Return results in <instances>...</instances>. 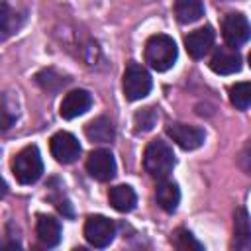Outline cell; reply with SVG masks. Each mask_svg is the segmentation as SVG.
<instances>
[{
  "mask_svg": "<svg viewBox=\"0 0 251 251\" xmlns=\"http://www.w3.org/2000/svg\"><path fill=\"white\" fill-rule=\"evenodd\" d=\"M171 243H173L175 251H204L202 243L184 227H178V229L173 231Z\"/></svg>",
  "mask_w": 251,
  "mask_h": 251,
  "instance_id": "19",
  "label": "cell"
},
{
  "mask_svg": "<svg viewBox=\"0 0 251 251\" xmlns=\"http://www.w3.org/2000/svg\"><path fill=\"white\" fill-rule=\"evenodd\" d=\"M20 25L14 24V16L10 12V8L6 4H0V31H2V37H8L12 31H16Z\"/></svg>",
  "mask_w": 251,
  "mask_h": 251,
  "instance_id": "22",
  "label": "cell"
},
{
  "mask_svg": "<svg viewBox=\"0 0 251 251\" xmlns=\"http://www.w3.org/2000/svg\"><path fill=\"white\" fill-rule=\"evenodd\" d=\"M37 237L45 247H53L61 241V226L51 216H39L37 218Z\"/></svg>",
  "mask_w": 251,
  "mask_h": 251,
  "instance_id": "15",
  "label": "cell"
},
{
  "mask_svg": "<svg viewBox=\"0 0 251 251\" xmlns=\"http://www.w3.org/2000/svg\"><path fill=\"white\" fill-rule=\"evenodd\" d=\"M245 161H249V165L245 167V171H247V173H251V145L241 153V165H243Z\"/></svg>",
  "mask_w": 251,
  "mask_h": 251,
  "instance_id": "23",
  "label": "cell"
},
{
  "mask_svg": "<svg viewBox=\"0 0 251 251\" xmlns=\"http://www.w3.org/2000/svg\"><path fill=\"white\" fill-rule=\"evenodd\" d=\"M175 16L180 24H192L204 16V4L198 0H178L175 4Z\"/></svg>",
  "mask_w": 251,
  "mask_h": 251,
  "instance_id": "18",
  "label": "cell"
},
{
  "mask_svg": "<svg viewBox=\"0 0 251 251\" xmlns=\"http://www.w3.org/2000/svg\"><path fill=\"white\" fill-rule=\"evenodd\" d=\"M2 251H22V247L16 243V241H10V243H6L4 245V249Z\"/></svg>",
  "mask_w": 251,
  "mask_h": 251,
  "instance_id": "24",
  "label": "cell"
},
{
  "mask_svg": "<svg viewBox=\"0 0 251 251\" xmlns=\"http://www.w3.org/2000/svg\"><path fill=\"white\" fill-rule=\"evenodd\" d=\"M151 92V76L149 73L137 65L129 63L124 71V94L127 100H141Z\"/></svg>",
  "mask_w": 251,
  "mask_h": 251,
  "instance_id": "4",
  "label": "cell"
},
{
  "mask_svg": "<svg viewBox=\"0 0 251 251\" xmlns=\"http://www.w3.org/2000/svg\"><path fill=\"white\" fill-rule=\"evenodd\" d=\"M86 171L92 178L100 180V182H106L110 178H114L116 175V161H114V155L108 151V149H96L88 155L86 159Z\"/></svg>",
  "mask_w": 251,
  "mask_h": 251,
  "instance_id": "9",
  "label": "cell"
},
{
  "mask_svg": "<svg viewBox=\"0 0 251 251\" xmlns=\"http://www.w3.org/2000/svg\"><path fill=\"white\" fill-rule=\"evenodd\" d=\"M157 110L147 106V108H141L135 112L133 116V126H135V131L137 133H145V131H151L157 124Z\"/></svg>",
  "mask_w": 251,
  "mask_h": 251,
  "instance_id": "21",
  "label": "cell"
},
{
  "mask_svg": "<svg viewBox=\"0 0 251 251\" xmlns=\"http://www.w3.org/2000/svg\"><path fill=\"white\" fill-rule=\"evenodd\" d=\"M12 173L20 184H33L43 173V161L35 145L24 147L12 161Z\"/></svg>",
  "mask_w": 251,
  "mask_h": 251,
  "instance_id": "3",
  "label": "cell"
},
{
  "mask_svg": "<svg viewBox=\"0 0 251 251\" xmlns=\"http://www.w3.org/2000/svg\"><path fill=\"white\" fill-rule=\"evenodd\" d=\"M49 149H51V155L55 157V161L65 163V165L76 161L80 155V143L69 131H57L49 141Z\"/></svg>",
  "mask_w": 251,
  "mask_h": 251,
  "instance_id": "8",
  "label": "cell"
},
{
  "mask_svg": "<svg viewBox=\"0 0 251 251\" xmlns=\"http://www.w3.org/2000/svg\"><path fill=\"white\" fill-rule=\"evenodd\" d=\"M155 200L165 212H175L180 202V190L173 180H161L155 188Z\"/></svg>",
  "mask_w": 251,
  "mask_h": 251,
  "instance_id": "13",
  "label": "cell"
},
{
  "mask_svg": "<svg viewBox=\"0 0 251 251\" xmlns=\"http://www.w3.org/2000/svg\"><path fill=\"white\" fill-rule=\"evenodd\" d=\"M210 69L218 75H233L241 69V55L233 47H218L210 59Z\"/></svg>",
  "mask_w": 251,
  "mask_h": 251,
  "instance_id": "11",
  "label": "cell"
},
{
  "mask_svg": "<svg viewBox=\"0 0 251 251\" xmlns=\"http://www.w3.org/2000/svg\"><path fill=\"white\" fill-rule=\"evenodd\" d=\"M84 133L86 137L92 141V143H108L114 139V127H112V122L104 116L100 118H94L92 122L86 124L84 127Z\"/></svg>",
  "mask_w": 251,
  "mask_h": 251,
  "instance_id": "16",
  "label": "cell"
},
{
  "mask_svg": "<svg viewBox=\"0 0 251 251\" xmlns=\"http://www.w3.org/2000/svg\"><path fill=\"white\" fill-rule=\"evenodd\" d=\"M90 106H92V96L86 90L78 88V90H71L65 94L63 102L59 106V114L65 120H73L76 116H82Z\"/></svg>",
  "mask_w": 251,
  "mask_h": 251,
  "instance_id": "10",
  "label": "cell"
},
{
  "mask_svg": "<svg viewBox=\"0 0 251 251\" xmlns=\"http://www.w3.org/2000/svg\"><path fill=\"white\" fill-rule=\"evenodd\" d=\"M73 251H88V249H84V247H76V249H73Z\"/></svg>",
  "mask_w": 251,
  "mask_h": 251,
  "instance_id": "25",
  "label": "cell"
},
{
  "mask_svg": "<svg viewBox=\"0 0 251 251\" xmlns=\"http://www.w3.org/2000/svg\"><path fill=\"white\" fill-rule=\"evenodd\" d=\"M114 233H116V227H114V222L108 220L106 216H90L84 224V237L90 245L94 247H106L112 243L114 239Z\"/></svg>",
  "mask_w": 251,
  "mask_h": 251,
  "instance_id": "6",
  "label": "cell"
},
{
  "mask_svg": "<svg viewBox=\"0 0 251 251\" xmlns=\"http://www.w3.org/2000/svg\"><path fill=\"white\" fill-rule=\"evenodd\" d=\"M222 33H224V39L227 43V47H239L243 43L249 41L251 37V24L249 20L239 14V12H231L224 18V24H222Z\"/></svg>",
  "mask_w": 251,
  "mask_h": 251,
  "instance_id": "5",
  "label": "cell"
},
{
  "mask_svg": "<svg viewBox=\"0 0 251 251\" xmlns=\"http://www.w3.org/2000/svg\"><path fill=\"white\" fill-rule=\"evenodd\" d=\"M108 200L112 204L114 210L118 212H129L135 208V202H137V196H135V190L127 184H118L114 188H110L108 192Z\"/></svg>",
  "mask_w": 251,
  "mask_h": 251,
  "instance_id": "14",
  "label": "cell"
},
{
  "mask_svg": "<svg viewBox=\"0 0 251 251\" xmlns=\"http://www.w3.org/2000/svg\"><path fill=\"white\" fill-rule=\"evenodd\" d=\"M233 239L237 247H247L251 241V220L243 208H237L233 214Z\"/></svg>",
  "mask_w": 251,
  "mask_h": 251,
  "instance_id": "17",
  "label": "cell"
},
{
  "mask_svg": "<svg viewBox=\"0 0 251 251\" xmlns=\"http://www.w3.org/2000/svg\"><path fill=\"white\" fill-rule=\"evenodd\" d=\"M247 61H249V67H251V53H249V57H247Z\"/></svg>",
  "mask_w": 251,
  "mask_h": 251,
  "instance_id": "27",
  "label": "cell"
},
{
  "mask_svg": "<svg viewBox=\"0 0 251 251\" xmlns=\"http://www.w3.org/2000/svg\"><path fill=\"white\" fill-rule=\"evenodd\" d=\"M143 167L153 178L165 180L173 173V167H175L173 149L161 139L151 141L143 153Z\"/></svg>",
  "mask_w": 251,
  "mask_h": 251,
  "instance_id": "2",
  "label": "cell"
},
{
  "mask_svg": "<svg viewBox=\"0 0 251 251\" xmlns=\"http://www.w3.org/2000/svg\"><path fill=\"white\" fill-rule=\"evenodd\" d=\"M229 100L237 110L251 106V82H235L229 88Z\"/></svg>",
  "mask_w": 251,
  "mask_h": 251,
  "instance_id": "20",
  "label": "cell"
},
{
  "mask_svg": "<svg viewBox=\"0 0 251 251\" xmlns=\"http://www.w3.org/2000/svg\"><path fill=\"white\" fill-rule=\"evenodd\" d=\"M167 133L184 151L198 149L204 143V139H206V133H204L202 127L188 126V124H169L167 126Z\"/></svg>",
  "mask_w": 251,
  "mask_h": 251,
  "instance_id": "7",
  "label": "cell"
},
{
  "mask_svg": "<svg viewBox=\"0 0 251 251\" xmlns=\"http://www.w3.org/2000/svg\"><path fill=\"white\" fill-rule=\"evenodd\" d=\"M176 55H178L176 43L173 41V37L165 33L151 35L145 43V63L157 73L169 71L175 65Z\"/></svg>",
  "mask_w": 251,
  "mask_h": 251,
  "instance_id": "1",
  "label": "cell"
},
{
  "mask_svg": "<svg viewBox=\"0 0 251 251\" xmlns=\"http://www.w3.org/2000/svg\"><path fill=\"white\" fill-rule=\"evenodd\" d=\"M31 251H45V249H41V247H33Z\"/></svg>",
  "mask_w": 251,
  "mask_h": 251,
  "instance_id": "26",
  "label": "cell"
},
{
  "mask_svg": "<svg viewBox=\"0 0 251 251\" xmlns=\"http://www.w3.org/2000/svg\"><path fill=\"white\" fill-rule=\"evenodd\" d=\"M214 45V29L210 25H204V27H198L194 31H190L186 37H184V47L188 51V55L192 59H200L204 57L210 47Z\"/></svg>",
  "mask_w": 251,
  "mask_h": 251,
  "instance_id": "12",
  "label": "cell"
}]
</instances>
